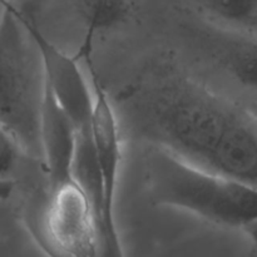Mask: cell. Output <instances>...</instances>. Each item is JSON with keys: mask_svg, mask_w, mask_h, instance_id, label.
<instances>
[{"mask_svg": "<svg viewBox=\"0 0 257 257\" xmlns=\"http://www.w3.org/2000/svg\"><path fill=\"white\" fill-rule=\"evenodd\" d=\"M142 108L152 145L257 186V122L250 110L172 70L153 78Z\"/></svg>", "mask_w": 257, "mask_h": 257, "instance_id": "6da1fadb", "label": "cell"}, {"mask_svg": "<svg viewBox=\"0 0 257 257\" xmlns=\"http://www.w3.org/2000/svg\"><path fill=\"white\" fill-rule=\"evenodd\" d=\"M146 176L148 195L157 206L255 232L256 186L201 167L156 145L147 153Z\"/></svg>", "mask_w": 257, "mask_h": 257, "instance_id": "7a4b0ae2", "label": "cell"}, {"mask_svg": "<svg viewBox=\"0 0 257 257\" xmlns=\"http://www.w3.org/2000/svg\"><path fill=\"white\" fill-rule=\"evenodd\" d=\"M44 75L27 17L7 2L0 18V127L23 152L42 158L40 109Z\"/></svg>", "mask_w": 257, "mask_h": 257, "instance_id": "3957f363", "label": "cell"}, {"mask_svg": "<svg viewBox=\"0 0 257 257\" xmlns=\"http://www.w3.org/2000/svg\"><path fill=\"white\" fill-rule=\"evenodd\" d=\"M27 24L39 53L47 88L72 120L77 132L90 127L94 93L92 82L85 78L80 68L79 58L70 57L50 42L28 18Z\"/></svg>", "mask_w": 257, "mask_h": 257, "instance_id": "277c9868", "label": "cell"}, {"mask_svg": "<svg viewBox=\"0 0 257 257\" xmlns=\"http://www.w3.org/2000/svg\"><path fill=\"white\" fill-rule=\"evenodd\" d=\"M39 138L40 152L47 167L49 187L73 180L77 130L47 85H44L40 109Z\"/></svg>", "mask_w": 257, "mask_h": 257, "instance_id": "5b68a950", "label": "cell"}, {"mask_svg": "<svg viewBox=\"0 0 257 257\" xmlns=\"http://www.w3.org/2000/svg\"><path fill=\"white\" fill-rule=\"evenodd\" d=\"M84 27V39L79 58L92 54L93 39L127 22L133 10V0H70Z\"/></svg>", "mask_w": 257, "mask_h": 257, "instance_id": "8992f818", "label": "cell"}, {"mask_svg": "<svg viewBox=\"0 0 257 257\" xmlns=\"http://www.w3.org/2000/svg\"><path fill=\"white\" fill-rule=\"evenodd\" d=\"M220 32L223 39L217 47L220 48L223 65L240 84L255 90L257 83L256 37L223 29H220Z\"/></svg>", "mask_w": 257, "mask_h": 257, "instance_id": "52a82bcc", "label": "cell"}, {"mask_svg": "<svg viewBox=\"0 0 257 257\" xmlns=\"http://www.w3.org/2000/svg\"><path fill=\"white\" fill-rule=\"evenodd\" d=\"M200 7L215 28L256 37L257 0H200Z\"/></svg>", "mask_w": 257, "mask_h": 257, "instance_id": "ba28073f", "label": "cell"}, {"mask_svg": "<svg viewBox=\"0 0 257 257\" xmlns=\"http://www.w3.org/2000/svg\"><path fill=\"white\" fill-rule=\"evenodd\" d=\"M22 152L17 141L0 127V181L7 178L15 170Z\"/></svg>", "mask_w": 257, "mask_h": 257, "instance_id": "9c48e42d", "label": "cell"}, {"mask_svg": "<svg viewBox=\"0 0 257 257\" xmlns=\"http://www.w3.org/2000/svg\"><path fill=\"white\" fill-rule=\"evenodd\" d=\"M7 2H8V0H0V18H2L3 12H4L5 5H7Z\"/></svg>", "mask_w": 257, "mask_h": 257, "instance_id": "30bf717a", "label": "cell"}]
</instances>
